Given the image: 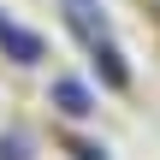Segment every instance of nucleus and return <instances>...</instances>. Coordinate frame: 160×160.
Here are the masks:
<instances>
[{"label":"nucleus","instance_id":"nucleus-5","mask_svg":"<svg viewBox=\"0 0 160 160\" xmlns=\"http://www.w3.org/2000/svg\"><path fill=\"white\" fill-rule=\"evenodd\" d=\"M71 154H77V160H107L101 148H95V142H71Z\"/></svg>","mask_w":160,"mask_h":160},{"label":"nucleus","instance_id":"nucleus-3","mask_svg":"<svg viewBox=\"0 0 160 160\" xmlns=\"http://www.w3.org/2000/svg\"><path fill=\"white\" fill-rule=\"evenodd\" d=\"M0 48H6V53H12L18 65H36V59H42V42H36L30 30H18V24H6V18H0Z\"/></svg>","mask_w":160,"mask_h":160},{"label":"nucleus","instance_id":"nucleus-6","mask_svg":"<svg viewBox=\"0 0 160 160\" xmlns=\"http://www.w3.org/2000/svg\"><path fill=\"white\" fill-rule=\"evenodd\" d=\"M0 160H24V148L18 142H0Z\"/></svg>","mask_w":160,"mask_h":160},{"label":"nucleus","instance_id":"nucleus-4","mask_svg":"<svg viewBox=\"0 0 160 160\" xmlns=\"http://www.w3.org/2000/svg\"><path fill=\"white\" fill-rule=\"evenodd\" d=\"M95 65L107 71V83H113V89H125V65H119V53H113L107 42H95Z\"/></svg>","mask_w":160,"mask_h":160},{"label":"nucleus","instance_id":"nucleus-2","mask_svg":"<svg viewBox=\"0 0 160 160\" xmlns=\"http://www.w3.org/2000/svg\"><path fill=\"white\" fill-rule=\"evenodd\" d=\"M65 12H71V24H77L83 42H107V18H101L95 0H65Z\"/></svg>","mask_w":160,"mask_h":160},{"label":"nucleus","instance_id":"nucleus-1","mask_svg":"<svg viewBox=\"0 0 160 160\" xmlns=\"http://www.w3.org/2000/svg\"><path fill=\"white\" fill-rule=\"evenodd\" d=\"M53 107H59L65 119H89V113H95L89 89H83V83H71V77H59V83H53Z\"/></svg>","mask_w":160,"mask_h":160}]
</instances>
